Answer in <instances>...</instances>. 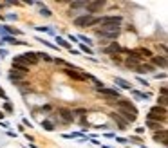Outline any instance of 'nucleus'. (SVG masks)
<instances>
[{"mask_svg":"<svg viewBox=\"0 0 168 148\" xmlns=\"http://www.w3.org/2000/svg\"><path fill=\"white\" fill-rule=\"evenodd\" d=\"M121 22H123V18L119 14H107V16L98 18V25H101V27H119Z\"/></svg>","mask_w":168,"mask_h":148,"instance_id":"obj_1","label":"nucleus"},{"mask_svg":"<svg viewBox=\"0 0 168 148\" xmlns=\"http://www.w3.org/2000/svg\"><path fill=\"white\" fill-rule=\"evenodd\" d=\"M147 119L148 121H166V109H163V107H152L150 110H148V114H147Z\"/></svg>","mask_w":168,"mask_h":148,"instance_id":"obj_2","label":"nucleus"},{"mask_svg":"<svg viewBox=\"0 0 168 148\" xmlns=\"http://www.w3.org/2000/svg\"><path fill=\"white\" fill-rule=\"evenodd\" d=\"M74 25H78V27H90V25H98V18H96V16H90V14H83V16L74 18Z\"/></svg>","mask_w":168,"mask_h":148,"instance_id":"obj_3","label":"nucleus"},{"mask_svg":"<svg viewBox=\"0 0 168 148\" xmlns=\"http://www.w3.org/2000/svg\"><path fill=\"white\" fill-rule=\"evenodd\" d=\"M100 38H107V40H116L119 34V27H101L96 31Z\"/></svg>","mask_w":168,"mask_h":148,"instance_id":"obj_4","label":"nucleus"},{"mask_svg":"<svg viewBox=\"0 0 168 148\" xmlns=\"http://www.w3.org/2000/svg\"><path fill=\"white\" fill-rule=\"evenodd\" d=\"M98 94L103 96V98H107L109 101H116V99H119V96H121L118 89H107V87L98 89Z\"/></svg>","mask_w":168,"mask_h":148,"instance_id":"obj_5","label":"nucleus"},{"mask_svg":"<svg viewBox=\"0 0 168 148\" xmlns=\"http://www.w3.org/2000/svg\"><path fill=\"white\" fill-rule=\"evenodd\" d=\"M16 60H18V61H22V63H25L27 67H29V65L38 63V56H36V52H24V54L16 56Z\"/></svg>","mask_w":168,"mask_h":148,"instance_id":"obj_6","label":"nucleus"},{"mask_svg":"<svg viewBox=\"0 0 168 148\" xmlns=\"http://www.w3.org/2000/svg\"><path fill=\"white\" fill-rule=\"evenodd\" d=\"M105 7V2H85V9H87V14H94V13H100L101 9Z\"/></svg>","mask_w":168,"mask_h":148,"instance_id":"obj_7","label":"nucleus"},{"mask_svg":"<svg viewBox=\"0 0 168 148\" xmlns=\"http://www.w3.org/2000/svg\"><path fill=\"white\" fill-rule=\"evenodd\" d=\"M132 54H136L139 60H143V58H152L154 54H152V51L150 49H147V47H138V49H134V51H130Z\"/></svg>","mask_w":168,"mask_h":148,"instance_id":"obj_8","label":"nucleus"},{"mask_svg":"<svg viewBox=\"0 0 168 148\" xmlns=\"http://www.w3.org/2000/svg\"><path fill=\"white\" fill-rule=\"evenodd\" d=\"M154 139H156V141H159L161 145H165V146H166V145H168V132H166V128L156 130V132H154Z\"/></svg>","mask_w":168,"mask_h":148,"instance_id":"obj_9","label":"nucleus"},{"mask_svg":"<svg viewBox=\"0 0 168 148\" xmlns=\"http://www.w3.org/2000/svg\"><path fill=\"white\" fill-rule=\"evenodd\" d=\"M65 72H67L72 80H78V81H83V80H87V76H89V74L78 72V69H65Z\"/></svg>","mask_w":168,"mask_h":148,"instance_id":"obj_10","label":"nucleus"},{"mask_svg":"<svg viewBox=\"0 0 168 148\" xmlns=\"http://www.w3.org/2000/svg\"><path fill=\"white\" fill-rule=\"evenodd\" d=\"M58 112H60V118H62V121H63V123H72L74 116H72V112H71L69 109H60Z\"/></svg>","mask_w":168,"mask_h":148,"instance_id":"obj_11","label":"nucleus"},{"mask_svg":"<svg viewBox=\"0 0 168 148\" xmlns=\"http://www.w3.org/2000/svg\"><path fill=\"white\" fill-rule=\"evenodd\" d=\"M13 71H18V72H22V74H25V72H29V67L14 58V60H13Z\"/></svg>","mask_w":168,"mask_h":148,"instance_id":"obj_12","label":"nucleus"},{"mask_svg":"<svg viewBox=\"0 0 168 148\" xmlns=\"http://www.w3.org/2000/svg\"><path fill=\"white\" fill-rule=\"evenodd\" d=\"M154 69H156V67H154V65H148V63H141V65H138V67H136V69H134V71H136V72H138V74H143V72H145V74H147V72H152V71H154Z\"/></svg>","mask_w":168,"mask_h":148,"instance_id":"obj_13","label":"nucleus"},{"mask_svg":"<svg viewBox=\"0 0 168 148\" xmlns=\"http://www.w3.org/2000/svg\"><path fill=\"white\" fill-rule=\"evenodd\" d=\"M105 52H109V54H110V52H114V54H116V52H127V51H125L119 43H116V42H114L110 47H107V49H105Z\"/></svg>","mask_w":168,"mask_h":148,"instance_id":"obj_14","label":"nucleus"},{"mask_svg":"<svg viewBox=\"0 0 168 148\" xmlns=\"http://www.w3.org/2000/svg\"><path fill=\"white\" fill-rule=\"evenodd\" d=\"M154 67H166V58L165 56H152Z\"/></svg>","mask_w":168,"mask_h":148,"instance_id":"obj_15","label":"nucleus"},{"mask_svg":"<svg viewBox=\"0 0 168 148\" xmlns=\"http://www.w3.org/2000/svg\"><path fill=\"white\" fill-rule=\"evenodd\" d=\"M56 42H58V45H62V47H63V49H67V51H71V49H72V45H71L65 38H62V36H56ZM58 45H56V47H58Z\"/></svg>","mask_w":168,"mask_h":148,"instance_id":"obj_16","label":"nucleus"},{"mask_svg":"<svg viewBox=\"0 0 168 148\" xmlns=\"http://www.w3.org/2000/svg\"><path fill=\"white\" fill-rule=\"evenodd\" d=\"M114 83L119 85L121 89H130V83H128L127 80H123V78H114Z\"/></svg>","mask_w":168,"mask_h":148,"instance_id":"obj_17","label":"nucleus"},{"mask_svg":"<svg viewBox=\"0 0 168 148\" xmlns=\"http://www.w3.org/2000/svg\"><path fill=\"white\" fill-rule=\"evenodd\" d=\"M132 96L138 98V99H143V101H147V99L150 98V94H147V92H138V90H132Z\"/></svg>","mask_w":168,"mask_h":148,"instance_id":"obj_18","label":"nucleus"},{"mask_svg":"<svg viewBox=\"0 0 168 148\" xmlns=\"http://www.w3.org/2000/svg\"><path fill=\"white\" fill-rule=\"evenodd\" d=\"M110 116H112V119H116V121H118V123H119V128H121V130H125V127H127V125H128V123H127V121H125V119H123V118H119V116H118V114H110Z\"/></svg>","mask_w":168,"mask_h":148,"instance_id":"obj_19","label":"nucleus"},{"mask_svg":"<svg viewBox=\"0 0 168 148\" xmlns=\"http://www.w3.org/2000/svg\"><path fill=\"white\" fill-rule=\"evenodd\" d=\"M147 127H148V128H152V130H161V128H163L157 121H148V119H147Z\"/></svg>","mask_w":168,"mask_h":148,"instance_id":"obj_20","label":"nucleus"},{"mask_svg":"<svg viewBox=\"0 0 168 148\" xmlns=\"http://www.w3.org/2000/svg\"><path fill=\"white\" fill-rule=\"evenodd\" d=\"M42 127H43L45 130H49V132H51V130H54V123H52V121H47V119H45V121H42Z\"/></svg>","mask_w":168,"mask_h":148,"instance_id":"obj_21","label":"nucleus"},{"mask_svg":"<svg viewBox=\"0 0 168 148\" xmlns=\"http://www.w3.org/2000/svg\"><path fill=\"white\" fill-rule=\"evenodd\" d=\"M85 7V2H72L71 4V11L72 9H83Z\"/></svg>","mask_w":168,"mask_h":148,"instance_id":"obj_22","label":"nucleus"},{"mask_svg":"<svg viewBox=\"0 0 168 148\" xmlns=\"http://www.w3.org/2000/svg\"><path fill=\"white\" fill-rule=\"evenodd\" d=\"M166 96H159V99H157V107H163V109H166Z\"/></svg>","mask_w":168,"mask_h":148,"instance_id":"obj_23","label":"nucleus"},{"mask_svg":"<svg viewBox=\"0 0 168 148\" xmlns=\"http://www.w3.org/2000/svg\"><path fill=\"white\" fill-rule=\"evenodd\" d=\"M40 14H42V16H51L52 13H51V11L45 7V5H40Z\"/></svg>","mask_w":168,"mask_h":148,"instance_id":"obj_24","label":"nucleus"},{"mask_svg":"<svg viewBox=\"0 0 168 148\" xmlns=\"http://www.w3.org/2000/svg\"><path fill=\"white\" fill-rule=\"evenodd\" d=\"M20 78H22V76H20L18 72H14V71L9 74V80H11V81H20Z\"/></svg>","mask_w":168,"mask_h":148,"instance_id":"obj_25","label":"nucleus"},{"mask_svg":"<svg viewBox=\"0 0 168 148\" xmlns=\"http://www.w3.org/2000/svg\"><path fill=\"white\" fill-rule=\"evenodd\" d=\"M38 31H43V33H47V34H54V31L51 29V27H36Z\"/></svg>","mask_w":168,"mask_h":148,"instance_id":"obj_26","label":"nucleus"},{"mask_svg":"<svg viewBox=\"0 0 168 148\" xmlns=\"http://www.w3.org/2000/svg\"><path fill=\"white\" fill-rule=\"evenodd\" d=\"M80 49H81L83 52H87V54H92V49H90V47H87V45H83V43L80 45Z\"/></svg>","mask_w":168,"mask_h":148,"instance_id":"obj_27","label":"nucleus"},{"mask_svg":"<svg viewBox=\"0 0 168 148\" xmlns=\"http://www.w3.org/2000/svg\"><path fill=\"white\" fill-rule=\"evenodd\" d=\"M78 38H80L81 42H87V47H89V45L92 43V40H90V38H87V36H83V34H81V36H78Z\"/></svg>","mask_w":168,"mask_h":148,"instance_id":"obj_28","label":"nucleus"},{"mask_svg":"<svg viewBox=\"0 0 168 148\" xmlns=\"http://www.w3.org/2000/svg\"><path fill=\"white\" fill-rule=\"evenodd\" d=\"M40 42H42V43H45V45H47V47H51V49H56V45H52V43H51V42H47V40H40Z\"/></svg>","mask_w":168,"mask_h":148,"instance_id":"obj_29","label":"nucleus"},{"mask_svg":"<svg viewBox=\"0 0 168 148\" xmlns=\"http://www.w3.org/2000/svg\"><path fill=\"white\" fill-rule=\"evenodd\" d=\"M4 109H5L7 112H13V107H11V103H5V105H4Z\"/></svg>","mask_w":168,"mask_h":148,"instance_id":"obj_30","label":"nucleus"},{"mask_svg":"<svg viewBox=\"0 0 168 148\" xmlns=\"http://www.w3.org/2000/svg\"><path fill=\"white\" fill-rule=\"evenodd\" d=\"M159 92H161V96H166V87H165V85H163V87H161V90H159Z\"/></svg>","mask_w":168,"mask_h":148,"instance_id":"obj_31","label":"nucleus"},{"mask_svg":"<svg viewBox=\"0 0 168 148\" xmlns=\"http://www.w3.org/2000/svg\"><path fill=\"white\" fill-rule=\"evenodd\" d=\"M49 110H51V107H42L40 109V112H49Z\"/></svg>","mask_w":168,"mask_h":148,"instance_id":"obj_32","label":"nucleus"},{"mask_svg":"<svg viewBox=\"0 0 168 148\" xmlns=\"http://www.w3.org/2000/svg\"><path fill=\"white\" fill-rule=\"evenodd\" d=\"M2 116H4V114H2V112H0V118H2Z\"/></svg>","mask_w":168,"mask_h":148,"instance_id":"obj_33","label":"nucleus"},{"mask_svg":"<svg viewBox=\"0 0 168 148\" xmlns=\"http://www.w3.org/2000/svg\"><path fill=\"white\" fill-rule=\"evenodd\" d=\"M0 45H4V43H2V42H0Z\"/></svg>","mask_w":168,"mask_h":148,"instance_id":"obj_34","label":"nucleus"},{"mask_svg":"<svg viewBox=\"0 0 168 148\" xmlns=\"http://www.w3.org/2000/svg\"><path fill=\"white\" fill-rule=\"evenodd\" d=\"M141 148H147V146H141Z\"/></svg>","mask_w":168,"mask_h":148,"instance_id":"obj_35","label":"nucleus"}]
</instances>
